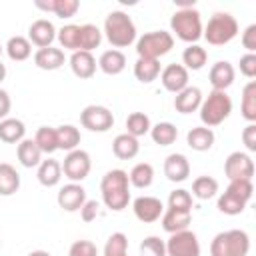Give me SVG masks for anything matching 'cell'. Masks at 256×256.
Segmentation results:
<instances>
[{
  "label": "cell",
  "mask_w": 256,
  "mask_h": 256,
  "mask_svg": "<svg viewBox=\"0 0 256 256\" xmlns=\"http://www.w3.org/2000/svg\"><path fill=\"white\" fill-rule=\"evenodd\" d=\"M100 192L106 208L120 212L130 202V190H128V174L120 168L106 172V176L100 182Z\"/></svg>",
  "instance_id": "6da1fadb"
},
{
  "label": "cell",
  "mask_w": 256,
  "mask_h": 256,
  "mask_svg": "<svg viewBox=\"0 0 256 256\" xmlns=\"http://www.w3.org/2000/svg\"><path fill=\"white\" fill-rule=\"evenodd\" d=\"M104 32L114 48H126L136 40V26L126 12L114 10L104 20Z\"/></svg>",
  "instance_id": "7a4b0ae2"
},
{
  "label": "cell",
  "mask_w": 256,
  "mask_h": 256,
  "mask_svg": "<svg viewBox=\"0 0 256 256\" xmlns=\"http://www.w3.org/2000/svg\"><path fill=\"white\" fill-rule=\"evenodd\" d=\"M250 238L244 230H226L214 236L210 256H248Z\"/></svg>",
  "instance_id": "3957f363"
},
{
  "label": "cell",
  "mask_w": 256,
  "mask_h": 256,
  "mask_svg": "<svg viewBox=\"0 0 256 256\" xmlns=\"http://www.w3.org/2000/svg\"><path fill=\"white\" fill-rule=\"evenodd\" d=\"M236 34H238V22H236V18H234L232 14H228V12H216V14L208 20L206 28L202 30V36H204V38L208 40V44H212V46H224V44H228L230 40H234Z\"/></svg>",
  "instance_id": "277c9868"
},
{
  "label": "cell",
  "mask_w": 256,
  "mask_h": 256,
  "mask_svg": "<svg viewBox=\"0 0 256 256\" xmlns=\"http://www.w3.org/2000/svg\"><path fill=\"white\" fill-rule=\"evenodd\" d=\"M232 112V100L226 92L212 90L208 98L200 104V120L204 122L206 128L222 124Z\"/></svg>",
  "instance_id": "5b68a950"
},
{
  "label": "cell",
  "mask_w": 256,
  "mask_h": 256,
  "mask_svg": "<svg viewBox=\"0 0 256 256\" xmlns=\"http://www.w3.org/2000/svg\"><path fill=\"white\" fill-rule=\"evenodd\" d=\"M170 28L172 32L184 40V42H196L202 36V20L200 12L196 8H186V10H176L170 18Z\"/></svg>",
  "instance_id": "8992f818"
},
{
  "label": "cell",
  "mask_w": 256,
  "mask_h": 256,
  "mask_svg": "<svg viewBox=\"0 0 256 256\" xmlns=\"http://www.w3.org/2000/svg\"><path fill=\"white\" fill-rule=\"evenodd\" d=\"M174 46V38L170 32L166 30H154L144 34L138 44H136V52L138 58H150V60H158L160 56L168 54Z\"/></svg>",
  "instance_id": "52a82bcc"
},
{
  "label": "cell",
  "mask_w": 256,
  "mask_h": 256,
  "mask_svg": "<svg viewBox=\"0 0 256 256\" xmlns=\"http://www.w3.org/2000/svg\"><path fill=\"white\" fill-rule=\"evenodd\" d=\"M80 124L90 132H108L114 126V114L106 106L90 104L80 112Z\"/></svg>",
  "instance_id": "ba28073f"
},
{
  "label": "cell",
  "mask_w": 256,
  "mask_h": 256,
  "mask_svg": "<svg viewBox=\"0 0 256 256\" xmlns=\"http://www.w3.org/2000/svg\"><path fill=\"white\" fill-rule=\"evenodd\" d=\"M166 256H200V242L196 234L190 230L170 234L166 242Z\"/></svg>",
  "instance_id": "9c48e42d"
},
{
  "label": "cell",
  "mask_w": 256,
  "mask_h": 256,
  "mask_svg": "<svg viewBox=\"0 0 256 256\" xmlns=\"http://www.w3.org/2000/svg\"><path fill=\"white\" fill-rule=\"evenodd\" d=\"M90 168H92V162H90L88 152L78 150V148L68 152V156L64 158V164H62L64 176L70 178L72 182H82L90 174Z\"/></svg>",
  "instance_id": "30bf717a"
},
{
  "label": "cell",
  "mask_w": 256,
  "mask_h": 256,
  "mask_svg": "<svg viewBox=\"0 0 256 256\" xmlns=\"http://www.w3.org/2000/svg\"><path fill=\"white\" fill-rule=\"evenodd\" d=\"M224 174L232 180H252L254 176V162L244 152H232L224 162Z\"/></svg>",
  "instance_id": "8fae6325"
},
{
  "label": "cell",
  "mask_w": 256,
  "mask_h": 256,
  "mask_svg": "<svg viewBox=\"0 0 256 256\" xmlns=\"http://www.w3.org/2000/svg\"><path fill=\"white\" fill-rule=\"evenodd\" d=\"M132 208H134L136 218L140 222H144V224H152V222L160 220V216L164 214L162 202L158 198H154V196H140V198H136Z\"/></svg>",
  "instance_id": "7c38bea8"
},
{
  "label": "cell",
  "mask_w": 256,
  "mask_h": 256,
  "mask_svg": "<svg viewBox=\"0 0 256 256\" xmlns=\"http://www.w3.org/2000/svg\"><path fill=\"white\" fill-rule=\"evenodd\" d=\"M58 206L66 212H76L84 206L86 202V190L78 184V182H72V184H66L60 188L58 192Z\"/></svg>",
  "instance_id": "4fadbf2b"
},
{
  "label": "cell",
  "mask_w": 256,
  "mask_h": 256,
  "mask_svg": "<svg viewBox=\"0 0 256 256\" xmlns=\"http://www.w3.org/2000/svg\"><path fill=\"white\" fill-rule=\"evenodd\" d=\"M160 80H162V86L168 92L178 94V92H182L188 86V70L182 64H168L162 70Z\"/></svg>",
  "instance_id": "5bb4252c"
},
{
  "label": "cell",
  "mask_w": 256,
  "mask_h": 256,
  "mask_svg": "<svg viewBox=\"0 0 256 256\" xmlns=\"http://www.w3.org/2000/svg\"><path fill=\"white\" fill-rule=\"evenodd\" d=\"M54 38H56V28L50 20L40 18V20L32 22L28 28V40H30V44H34L38 48H48L54 42Z\"/></svg>",
  "instance_id": "9a60e30c"
},
{
  "label": "cell",
  "mask_w": 256,
  "mask_h": 256,
  "mask_svg": "<svg viewBox=\"0 0 256 256\" xmlns=\"http://www.w3.org/2000/svg\"><path fill=\"white\" fill-rule=\"evenodd\" d=\"M234 76H236L234 66H232L230 62H226V60L216 62V64L210 68V74H208L212 88H214V90H220V92H226V88L232 86Z\"/></svg>",
  "instance_id": "2e32d148"
},
{
  "label": "cell",
  "mask_w": 256,
  "mask_h": 256,
  "mask_svg": "<svg viewBox=\"0 0 256 256\" xmlns=\"http://www.w3.org/2000/svg\"><path fill=\"white\" fill-rule=\"evenodd\" d=\"M200 104H202V92L196 86H186L174 98V108L180 114H192L200 108Z\"/></svg>",
  "instance_id": "e0dca14e"
},
{
  "label": "cell",
  "mask_w": 256,
  "mask_h": 256,
  "mask_svg": "<svg viewBox=\"0 0 256 256\" xmlns=\"http://www.w3.org/2000/svg\"><path fill=\"white\" fill-rule=\"evenodd\" d=\"M164 176L170 182H184L190 176V164L184 154H170L164 160Z\"/></svg>",
  "instance_id": "ac0fdd59"
},
{
  "label": "cell",
  "mask_w": 256,
  "mask_h": 256,
  "mask_svg": "<svg viewBox=\"0 0 256 256\" xmlns=\"http://www.w3.org/2000/svg\"><path fill=\"white\" fill-rule=\"evenodd\" d=\"M70 68H72L74 76H78L80 80H88L96 72V60L90 52L78 50V52H72V56H70Z\"/></svg>",
  "instance_id": "d6986e66"
},
{
  "label": "cell",
  "mask_w": 256,
  "mask_h": 256,
  "mask_svg": "<svg viewBox=\"0 0 256 256\" xmlns=\"http://www.w3.org/2000/svg\"><path fill=\"white\" fill-rule=\"evenodd\" d=\"M214 140H216V136H214L212 128H206V126H196V128L188 130V134H186V144L196 152L210 150L214 146Z\"/></svg>",
  "instance_id": "ffe728a7"
},
{
  "label": "cell",
  "mask_w": 256,
  "mask_h": 256,
  "mask_svg": "<svg viewBox=\"0 0 256 256\" xmlns=\"http://www.w3.org/2000/svg\"><path fill=\"white\" fill-rule=\"evenodd\" d=\"M34 64L40 70H58L64 64V52L60 48H38L34 54Z\"/></svg>",
  "instance_id": "44dd1931"
},
{
  "label": "cell",
  "mask_w": 256,
  "mask_h": 256,
  "mask_svg": "<svg viewBox=\"0 0 256 256\" xmlns=\"http://www.w3.org/2000/svg\"><path fill=\"white\" fill-rule=\"evenodd\" d=\"M190 222H192V212L168 208V210L162 214V228H164L168 234L188 230V224H190Z\"/></svg>",
  "instance_id": "7402d4cb"
},
{
  "label": "cell",
  "mask_w": 256,
  "mask_h": 256,
  "mask_svg": "<svg viewBox=\"0 0 256 256\" xmlns=\"http://www.w3.org/2000/svg\"><path fill=\"white\" fill-rule=\"evenodd\" d=\"M36 176H38V182L42 186H46V188L56 186L60 182V178H62V164L58 160H54V158L42 160L38 164V174Z\"/></svg>",
  "instance_id": "603a6c76"
},
{
  "label": "cell",
  "mask_w": 256,
  "mask_h": 256,
  "mask_svg": "<svg viewBox=\"0 0 256 256\" xmlns=\"http://www.w3.org/2000/svg\"><path fill=\"white\" fill-rule=\"evenodd\" d=\"M138 150H140L138 138H134L130 134H118L112 142V152L120 160H132L138 154Z\"/></svg>",
  "instance_id": "cb8c5ba5"
},
{
  "label": "cell",
  "mask_w": 256,
  "mask_h": 256,
  "mask_svg": "<svg viewBox=\"0 0 256 256\" xmlns=\"http://www.w3.org/2000/svg\"><path fill=\"white\" fill-rule=\"evenodd\" d=\"M16 154H18L20 164L26 166V168H34V166H38V164L42 162V150L38 148V144H36L32 138H24V140L18 144Z\"/></svg>",
  "instance_id": "d4e9b609"
},
{
  "label": "cell",
  "mask_w": 256,
  "mask_h": 256,
  "mask_svg": "<svg viewBox=\"0 0 256 256\" xmlns=\"http://www.w3.org/2000/svg\"><path fill=\"white\" fill-rule=\"evenodd\" d=\"M20 188V174L8 162H0V196H12Z\"/></svg>",
  "instance_id": "484cf974"
},
{
  "label": "cell",
  "mask_w": 256,
  "mask_h": 256,
  "mask_svg": "<svg viewBox=\"0 0 256 256\" xmlns=\"http://www.w3.org/2000/svg\"><path fill=\"white\" fill-rule=\"evenodd\" d=\"M98 66L104 74L116 76L126 68V56L120 50H106V52H102V56L98 60Z\"/></svg>",
  "instance_id": "4316f807"
},
{
  "label": "cell",
  "mask_w": 256,
  "mask_h": 256,
  "mask_svg": "<svg viewBox=\"0 0 256 256\" xmlns=\"http://www.w3.org/2000/svg\"><path fill=\"white\" fill-rule=\"evenodd\" d=\"M24 122L18 118H4L0 120V140L6 144H16L24 140Z\"/></svg>",
  "instance_id": "83f0119b"
},
{
  "label": "cell",
  "mask_w": 256,
  "mask_h": 256,
  "mask_svg": "<svg viewBox=\"0 0 256 256\" xmlns=\"http://www.w3.org/2000/svg\"><path fill=\"white\" fill-rule=\"evenodd\" d=\"M134 76L142 84H150L160 76V62L150 58H138L134 64Z\"/></svg>",
  "instance_id": "f1b7e54d"
},
{
  "label": "cell",
  "mask_w": 256,
  "mask_h": 256,
  "mask_svg": "<svg viewBox=\"0 0 256 256\" xmlns=\"http://www.w3.org/2000/svg\"><path fill=\"white\" fill-rule=\"evenodd\" d=\"M56 140H58V150L72 152L80 144V130L72 124H64L56 128Z\"/></svg>",
  "instance_id": "f546056e"
},
{
  "label": "cell",
  "mask_w": 256,
  "mask_h": 256,
  "mask_svg": "<svg viewBox=\"0 0 256 256\" xmlns=\"http://www.w3.org/2000/svg\"><path fill=\"white\" fill-rule=\"evenodd\" d=\"M206 60H208V52L202 46H198V44H190L182 52V62H184L182 66L186 70H200V68H204Z\"/></svg>",
  "instance_id": "4dcf8cb0"
},
{
  "label": "cell",
  "mask_w": 256,
  "mask_h": 256,
  "mask_svg": "<svg viewBox=\"0 0 256 256\" xmlns=\"http://www.w3.org/2000/svg\"><path fill=\"white\" fill-rule=\"evenodd\" d=\"M240 110H242V116L254 124L256 122V82L250 80L244 90H242V104H240Z\"/></svg>",
  "instance_id": "1f68e13d"
},
{
  "label": "cell",
  "mask_w": 256,
  "mask_h": 256,
  "mask_svg": "<svg viewBox=\"0 0 256 256\" xmlns=\"http://www.w3.org/2000/svg\"><path fill=\"white\" fill-rule=\"evenodd\" d=\"M150 134L158 146H170L178 138V128L172 122H158L156 126L150 128Z\"/></svg>",
  "instance_id": "d6a6232c"
},
{
  "label": "cell",
  "mask_w": 256,
  "mask_h": 256,
  "mask_svg": "<svg viewBox=\"0 0 256 256\" xmlns=\"http://www.w3.org/2000/svg\"><path fill=\"white\" fill-rule=\"evenodd\" d=\"M152 180H154V168H152V164H148V162L136 164V166L130 170V174H128V182H130L134 188H148V186L152 184Z\"/></svg>",
  "instance_id": "836d02e7"
},
{
  "label": "cell",
  "mask_w": 256,
  "mask_h": 256,
  "mask_svg": "<svg viewBox=\"0 0 256 256\" xmlns=\"http://www.w3.org/2000/svg\"><path fill=\"white\" fill-rule=\"evenodd\" d=\"M102 42V32L98 30V26L94 24H82L80 26V46L78 50L82 52H92L94 48H98Z\"/></svg>",
  "instance_id": "e575fe53"
},
{
  "label": "cell",
  "mask_w": 256,
  "mask_h": 256,
  "mask_svg": "<svg viewBox=\"0 0 256 256\" xmlns=\"http://www.w3.org/2000/svg\"><path fill=\"white\" fill-rule=\"evenodd\" d=\"M6 52L10 56V60H16V62H22L26 60L30 54H32V44L28 38L24 36H12L6 44Z\"/></svg>",
  "instance_id": "d590c367"
},
{
  "label": "cell",
  "mask_w": 256,
  "mask_h": 256,
  "mask_svg": "<svg viewBox=\"0 0 256 256\" xmlns=\"http://www.w3.org/2000/svg\"><path fill=\"white\" fill-rule=\"evenodd\" d=\"M216 192H218V182L212 176H198L192 182V194L198 200H210L216 196Z\"/></svg>",
  "instance_id": "8d00e7d4"
},
{
  "label": "cell",
  "mask_w": 256,
  "mask_h": 256,
  "mask_svg": "<svg viewBox=\"0 0 256 256\" xmlns=\"http://www.w3.org/2000/svg\"><path fill=\"white\" fill-rule=\"evenodd\" d=\"M150 118H148V114H144V112H132L128 118H126V134H130V136H134V138H138V136H144V134H148L150 132Z\"/></svg>",
  "instance_id": "74e56055"
},
{
  "label": "cell",
  "mask_w": 256,
  "mask_h": 256,
  "mask_svg": "<svg viewBox=\"0 0 256 256\" xmlns=\"http://www.w3.org/2000/svg\"><path fill=\"white\" fill-rule=\"evenodd\" d=\"M34 142L38 144V148L42 150V154H52L58 150V140H56V130L50 128V126H40L36 130V136H34Z\"/></svg>",
  "instance_id": "f35d334b"
},
{
  "label": "cell",
  "mask_w": 256,
  "mask_h": 256,
  "mask_svg": "<svg viewBox=\"0 0 256 256\" xmlns=\"http://www.w3.org/2000/svg\"><path fill=\"white\" fill-rule=\"evenodd\" d=\"M58 40H60V46L64 50L78 52V46H80V26L68 24V26L60 28L58 30Z\"/></svg>",
  "instance_id": "ab89813d"
},
{
  "label": "cell",
  "mask_w": 256,
  "mask_h": 256,
  "mask_svg": "<svg viewBox=\"0 0 256 256\" xmlns=\"http://www.w3.org/2000/svg\"><path fill=\"white\" fill-rule=\"evenodd\" d=\"M248 202L240 200L238 196L230 194V192H224L220 198H218V210L222 214H228V216H236V214H242L244 208H246Z\"/></svg>",
  "instance_id": "60d3db41"
},
{
  "label": "cell",
  "mask_w": 256,
  "mask_h": 256,
  "mask_svg": "<svg viewBox=\"0 0 256 256\" xmlns=\"http://www.w3.org/2000/svg\"><path fill=\"white\" fill-rule=\"evenodd\" d=\"M104 256H128V238L122 232H114L108 236L104 246Z\"/></svg>",
  "instance_id": "b9f144b4"
},
{
  "label": "cell",
  "mask_w": 256,
  "mask_h": 256,
  "mask_svg": "<svg viewBox=\"0 0 256 256\" xmlns=\"http://www.w3.org/2000/svg\"><path fill=\"white\" fill-rule=\"evenodd\" d=\"M140 256H166V242L158 236H148L140 242Z\"/></svg>",
  "instance_id": "7bdbcfd3"
},
{
  "label": "cell",
  "mask_w": 256,
  "mask_h": 256,
  "mask_svg": "<svg viewBox=\"0 0 256 256\" xmlns=\"http://www.w3.org/2000/svg\"><path fill=\"white\" fill-rule=\"evenodd\" d=\"M168 208L192 212V194L188 190H174L168 196Z\"/></svg>",
  "instance_id": "ee69618b"
},
{
  "label": "cell",
  "mask_w": 256,
  "mask_h": 256,
  "mask_svg": "<svg viewBox=\"0 0 256 256\" xmlns=\"http://www.w3.org/2000/svg\"><path fill=\"white\" fill-rule=\"evenodd\" d=\"M226 192L238 196V198L244 200V202H250V198H252V194H254V184H252V180H232V182L228 184Z\"/></svg>",
  "instance_id": "f6af8a7d"
},
{
  "label": "cell",
  "mask_w": 256,
  "mask_h": 256,
  "mask_svg": "<svg viewBox=\"0 0 256 256\" xmlns=\"http://www.w3.org/2000/svg\"><path fill=\"white\" fill-rule=\"evenodd\" d=\"M80 4L78 0H54V14L58 18H72L76 12H78Z\"/></svg>",
  "instance_id": "bcb514c9"
},
{
  "label": "cell",
  "mask_w": 256,
  "mask_h": 256,
  "mask_svg": "<svg viewBox=\"0 0 256 256\" xmlns=\"http://www.w3.org/2000/svg\"><path fill=\"white\" fill-rule=\"evenodd\" d=\"M68 256H98V248L90 240H76L70 246Z\"/></svg>",
  "instance_id": "7dc6e473"
},
{
  "label": "cell",
  "mask_w": 256,
  "mask_h": 256,
  "mask_svg": "<svg viewBox=\"0 0 256 256\" xmlns=\"http://www.w3.org/2000/svg\"><path fill=\"white\" fill-rule=\"evenodd\" d=\"M98 214H100V204H98L96 200H86L84 206L80 208V218H82L84 222H92V220H96Z\"/></svg>",
  "instance_id": "c3c4849f"
},
{
  "label": "cell",
  "mask_w": 256,
  "mask_h": 256,
  "mask_svg": "<svg viewBox=\"0 0 256 256\" xmlns=\"http://www.w3.org/2000/svg\"><path fill=\"white\" fill-rule=\"evenodd\" d=\"M240 72L246 78H254L256 76V54H244L240 58Z\"/></svg>",
  "instance_id": "681fc988"
},
{
  "label": "cell",
  "mask_w": 256,
  "mask_h": 256,
  "mask_svg": "<svg viewBox=\"0 0 256 256\" xmlns=\"http://www.w3.org/2000/svg\"><path fill=\"white\" fill-rule=\"evenodd\" d=\"M242 46L248 50V54H254L256 50V24H250L242 34Z\"/></svg>",
  "instance_id": "f907efd6"
},
{
  "label": "cell",
  "mask_w": 256,
  "mask_h": 256,
  "mask_svg": "<svg viewBox=\"0 0 256 256\" xmlns=\"http://www.w3.org/2000/svg\"><path fill=\"white\" fill-rule=\"evenodd\" d=\"M242 142L250 152H256V124H248L242 130Z\"/></svg>",
  "instance_id": "816d5d0a"
},
{
  "label": "cell",
  "mask_w": 256,
  "mask_h": 256,
  "mask_svg": "<svg viewBox=\"0 0 256 256\" xmlns=\"http://www.w3.org/2000/svg\"><path fill=\"white\" fill-rule=\"evenodd\" d=\"M10 108H12V102H10L8 92L6 90H0V120H4L8 116Z\"/></svg>",
  "instance_id": "f5cc1de1"
},
{
  "label": "cell",
  "mask_w": 256,
  "mask_h": 256,
  "mask_svg": "<svg viewBox=\"0 0 256 256\" xmlns=\"http://www.w3.org/2000/svg\"><path fill=\"white\" fill-rule=\"evenodd\" d=\"M28 256H50V252H46V250H34Z\"/></svg>",
  "instance_id": "db71d44e"
},
{
  "label": "cell",
  "mask_w": 256,
  "mask_h": 256,
  "mask_svg": "<svg viewBox=\"0 0 256 256\" xmlns=\"http://www.w3.org/2000/svg\"><path fill=\"white\" fill-rule=\"evenodd\" d=\"M4 78H6V66H4L2 62H0V82H2Z\"/></svg>",
  "instance_id": "11a10c76"
},
{
  "label": "cell",
  "mask_w": 256,
  "mask_h": 256,
  "mask_svg": "<svg viewBox=\"0 0 256 256\" xmlns=\"http://www.w3.org/2000/svg\"><path fill=\"white\" fill-rule=\"evenodd\" d=\"M0 54H2V46H0Z\"/></svg>",
  "instance_id": "9f6ffc18"
}]
</instances>
